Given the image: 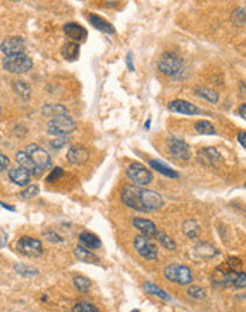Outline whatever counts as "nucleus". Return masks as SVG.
I'll use <instances>...</instances> for the list:
<instances>
[{"label": "nucleus", "instance_id": "nucleus-1", "mask_svg": "<svg viewBox=\"0 0 246 312\" xmlns=\"http://www.w3.org/2000/svg\"><path fill=\"white\" fill-rule=\"evenodd\" d=\"M123 205L133 209L136 212L147 213L156 212L158 209H161L164 205L163 197L154 190L146 189L145 186H137V185H128L122 189Z\"/></svg>", "mask_w": 246, "mask_h": 312}, {"label": "nucleus", "instance_id": "nucleus-2", "mask_svg": "<svg viewBox=\"0 0 246 312\" xmlns=\"http://www.w3.org/2000/svg\"><path fill=\"white\" fill-rule=\"evenodd\" d=\"M3 68L13 74H24L33 68V60L24 53L10 54L3 59Z\"/></svg>", "mask_w": 246, "mask_h": 312}, {"label": "nucleus", "instance_id": "nucleus-3", "mask_svg": "<svg viewBox=\"0 0 246 312\" xmlns=\"http://www.w3.org/2000/svg\"><path fill=\"white\" fill-rule=\"evenodd\" d=\"M158 71L166 77H177L184 70L182 60L173 53H164L157 61Z\"/></svg>", "mask_w": 246, "mask_h": 312}, {"label": "nucleus", "instance_id": "nucleus-4", "mask_svg": "<svg viewBox=\"0 0 246 312\" xmlns=\"http://www.w3.org/2000/svg\"><path fill=\"white\" fill-rule=\"evenodd\" d=\"M164 277L171 283H176L178 285H190L194 280L193 271L190 270L187 265L181 264L167 265L164 268Z\"/></svg>", "mask_w": 246, "mask_h": 312}, {"label": "nucleus", "instance_id": "nucleus-5", "mask_svg": "<svg viewBox=\"0 0 246 312\" xmlns=\"http://www.w3.org/2000/svg\"><path fill=\"white\" fill-rule=\"evenodd\" d=\"M126 176L129 177L130 182H133V185L137 186H145L146 188L149 183H152L153 173L146 166L141 165L139 162H133L128 166L126 169Z\"/></svg>", "mask_w": 246, "mask_h": 312}, {"label": "nucleus", "instance_id": "nucleus-6", "mask_svg": "<svg viewBox=\"0 0 246 312\" xmlns=\"http://www.w3.org/2000/svg\"><path fill=\"white\" fill-rule=\"evenodd\" d=\"M75 122L68 117V115H58L54 117L47 125V131L50 135H70L71 132L75 131Z\"/></svg>", "mask_w": 246, "mask_h": 312}, {"label": "nucleus", "instance_id": "nucleus-7", "mask_svg": "<svg viewBox=\"0 0 246 312\" xmlns=\"http://www.w3.org/2000/svg\"><path fill=\"white\" fill-rule=\"evenodd\" d=\"M133 246L137 254L140 255L141 259L149 260V261H154L158 257L157 246L152 242V238L147 236H136L133 240Z\"/></svg>", "mask_w": 246, "mask_h": 312}, {"label": "nucleus", "instance_id": "nucleus-8", "mask_svg": "<svg viewBox=\"0 0 246 312\" xmlns=\"http://www.w3.org/2000/svg\"><path fill=\"white\" fill-rule=\"evenodd\" d=\"M167 149H169V152H170V155L174 159L184 160V162L191 159L190 146L182 139H180V138L170 136L169 141H167Z\"/></svg>", "mask_w": 246, "mask_h": 312}, {"label": "nucleus", "instance_id": "nucleus-9", "mask_svg": "<svg viewBox=\"0 0 246 312\" xmlns=\"http://www.w3.org/2000/svg\"><path fill=\"white\" fill-rule=\"evenodd\" d=\"M17 250L27 257H38L44 253V248H43L40 240L29 236H24L18 240Z\"/></svg>", "mask_w": 246, "mask_h": 312}, {"label": "nucleus", "instance_id": "nucleus-10", "mask_svg": "<svg viewBox=\"0 0 246 312\" xmlns=\"http://www.w3.org/2000/svg\"><path fill=\"white\" fill-rule=\"evenodd\" d=\"M26 152L29 153L30 158L33 159L34 165L40 169V171H46L51 166V156L48 155L47 151H44L43 148H40L38 145H29Z\"/></svg>", "mask_w": 246, "mask_h": 312}, {"label": "nucleus", "instance_id": "nucleus-11", "mask_svg": "<svg viewBox=\"0 0 246 312\" xmlns=\"http://www.w3.org/2000/svg\"><path fill=\"white\" fill-rule=\"evenodd\" d=\"M222 277L215 284H222L223 287H234L236 289L246 288V274L242 271H228L221 274Z\"/></svg>", "mask_w": 246, "mask_h": 312}, {"label": "nucleus", "instance_id": "nucleus-12", "mask_svg": "<svg viewBox=\"0 0 246 312\" xmlns=\"http://www.w3.org/2000/svg\"><path fill=\"white\" fill-rule=\"evenodd\" d=\"M0 50L6 54V56L24 53V50H26V43H24L22 37H17V35L7 37V39H5V40L2 42V44H0Z\"/></svg>", "mask_w": 246, "mask_h": 312}, {"label": "nucleus", "instance_id": "nucleus-13", "mask_svg": "<svg viewBox=\"0 0 246 312\" xmlns=\"http://www.w3.org/2000/svg\"><path fill=\"white\" fill-rule=\"evenodd\" d=\"M169 111L181 114V115H199L201 109L186 100H174L169 102Z\"/></svg>", "mask_w": 246, "mask_h": 312}, {"label": "nucleus", "instance_id": "nucleus-14", "mask_svg": "<svg viewBox=\"0 0 246 312\" xmlns=\"http://www.w3.org/2000/svg\"><path fill=\"white\" fill-rule=\"evenodd\" d=\"M67 159L71 165H85L89 160V151L85 146L76 145V146H71L67 152Z\"/></svg>", "mask_w": 246, "mask_h": 312}, {"label": "nucleus", "instance_id": "nucleus-15", "mask_svg": "<svg viewBox=\"0 0 246 312\" xmlns=\"http://www.w3.org/2000/svg\"><path fill=\"white\" fill-rule=\"evenodd\" d=\"M198 159L201 163L207 166L217 168L222 162V155L218 152L215 148H202L198 151Z\"/></svg>", "mask_w": 246, "mask_h": 312}, {"label": "nucleus", "instance_id": "nucleus-16", "mask_svg": "<svg viewBox=\"0 0 246 312\" xmlns=\"http://www.w3.org/2000/svg\"><path fill=\"white\" fill-rule=\"evenodd\" d=\"M132 224L136 230H139L143 236L150 237V238H154L156 234H157V227L156 224L153 223L152 220H147V218H140V217H135L132 220Z\"/></svg>", "mask_w": 246, "mask_h": 312}, {"label": "nucleus", "instance_id": "nucleus-17", "mask_svg": "<svg viewBox=\"0 0 246 312\" xmlns=\"http://www.w3.org/2000/svg\"><path fill=\"white\" fill-rule=\"evenodd\" d=\"M9 177L17 186H27L31 180V173L23 166H18V168H14L9 172Z\"/></svg>", "mask_w": 246, "mask_h": 312}, {"label": "nucleus", "instance_id": "nucleus-18", "mask_svg": "<svg viewBox=\"0 0 246 312\" xmlns=\"http://www.w3.org/2000/svg\"><path fill=\"white\" fill-rule=\"evenodd\" d=\"M64 31L65 34L68 35L71 40L75 43H81L87 39V30L84 29L82 26H79V24L72 23V22L65 24Z\"/></svg>", "mask_w": 246, "mask_h": 312}, {"label": "nucleus", "instance_id": "nucleus-19", "mask_svg": "<svg viewBox=\"0 0 246 312\" xmlns=\"http://www.w3.org/2000/svg\"><path fill=\"white\" fill-rule=\"evenodd\" d=\"M88 20L91 22V24L94 26L95 29L99 30L102 33H105V34H115V27L112 26L108 20H105L104 17H100V16H96V14H88Z\"/></svg>", "mask_w": 246, "mask_h": 312}, {"label": "nucleus", "instance_id": "nucleus-20", "mask_svg": "<svg viewBox=\"0 0 246 312\" xmlns=\"http://www.w3.org/2000/svg\"><path fill=\"white\" fill-rule=\"evenodd\" d=\"M194 253L195 255L201 260H211L218 255V250L212 244L208 243H199L198 246H195L194 248Z\"/></svg>", "mask_w": 246, "mask_h": 312}, {"label": "nucleus", "instance_id": "nucleus-21", "mask_svg": "<svg viewBox=\"0 0 246 312\" xmlns=\"http://www.w3.org/2000/svg\"><path fill=\"white\" fill-rule=\"evenodd\" d=\"M74 254H75L78 261H82V263H87V264H98V263H99L98 255H95V254L92 253V251H89L87 247L78 246V247L74 250Z\"/></svg>", "mask_w": 246, "mask_h": 312}, {"label": "nucleus", "instance_id": "nucleus-22", "mask_svg": "<svg viewBox=\"0 0 246 312\" xmlns=\"http://www.w3.org/2000/svg\"><path fill=\"white\" fill-rule=\"evenodd\" d=\"M79 242L84 247L89 248V250L102 247V243H100L99 238L95 236L94 233H89V231H82L79 234Z\"/></svg>", "mask_w": 246, "mask_h": 312}, {"label": "nucleus", "instance_id": "nucleus-23", "mask_svg": "<svg viewBox=\"0 0 246 312\" xmlns=\"http://www.w3.org/2000/svg\"><path fill=\"white\" fill-rule=\"evenodd\" d=\"M16 160H17L18 165L26 168L30 173H38V172H40V169L34 165L33 159L30 158V155L26 152V151H24V152H17V155H16Z\"/></svg>", "mask_w": 246, "mask_h": 312}, {"label": "nucleus", "instance_id": "nucleus-24", "mask_svg": "<svg viewBox=\"0 0 246 312\" xmlns=\"http://www.w3.org/2000/svg\"><path fill=\"white\" fill-rule=\"evenodd\" d=\"M143 288L146 289L149 294L154 295V297H157V298H160L161 301H166V302H169V301H171V297L164 289H161L160 287H157L156 284L153 283H145L143 284Z\"/></svg>", "mask_w": 246, "mask_h": 312}, {"label": "nucleus", "instance_id": "nucleus-25", "mask_svg": "<svg viewBox=\"0 0 246 312\" xmlns=\"http://www.w3.org/2000/svg\"><path fill=\"white\" fill-rule=\"evenodd\" d=\"M149 165H150L152 169L157 171L158 173H161V175H164V176L171 177V179H176V177H178V173H177L176 171H173L171 168H169L167 165H164V163H161V162H158V160H150V162H149Z\"/></svg>", "mask_w": 246, "mask_h": 312}, {"label": "nucleus", "instance_id": "nucleus-26", "mask_svg": "<svg viewBox=\"0 0 246 312\" xmlns=\"http://www.w3.org/2000/svg\"><path fill=\"white\" fill-rule=\"evenodd\" d=\"M61 53H63L65 60L74 61V60H76V57H78V54H79V46H78V43L75 42L65 43L64 47L61 50Z\"/></svg>", "mask_w": 246, "mask_h": 312}, {"label": "nucleus", "instance_id": "nucleus-27", "mask_svg": "<svg viewBox=\"0 0 246 312\" xmlns=\"http://www.w3.org/2000/svg\"><path fill=\"white\" fill-rule=\"evenodd\" d=\"M182 231L188 238L193 240V238H197L199 236L201 229H199V224L195 220H187L186 223L182 224Z\"/></svg>", "mask_w": 246, "mask_h": 312}, {"label": "nucleus", "instance_id": "nucleus-28", "mask_svg": "<svg viewBox=\"0 0 246 312\" xmlns=\"http://www.w3.org/2000/svg\"><path fill=\"white\" fill-rule=\"evenodd\" d=\"M195 94L201 97L202 100H207L208 102H211V104H217L218 101H219V95H218L217 91H214L211 88H197L195 91Z\"/></svg>", "mask_w": 246, "mask_h": 312}, {"label": "nucleus", "instance_id": "nucleus-29", "mask_svg": "<svg viewBox=\"0 0 246 312\" xmlns=\"http://www.w3.org/2000/svg\"><path fill=\"white\" fill-rule=\"evenodd\" d=\"M156 240H157L161 246H163L166 250H170V251H174L177 248V244L176 242L171 238L170 236H167L166 233H163V231H157V234H156V237H154Z\"/></svg>", "mask_w": 246, "mask_h": 312}, {"label": "nucleus", "instance_id": "nucleus-30", "mask_svg": "<svg viewBox=\"0 0 246 312\" xmlns=\"http://www.w3.org/2000/svg\"><path fill=\"white\" fill-rule=\"evenodd\" d=\"M195 131L198 134H202V135H215L217 131H215V126L210 122V121H198L195 122Z\"/></svg>", "mask_w": 246, "mask_h": 312}, {"label": "nucleus", "instance_id": "nucleus-31", "mask_svg": "<svg viewBox=\"0 0 246 312\" xmlns=\"http://www.w3.org/2000/svg\"><path fill=\"white\" fill-rule=\"evenodd\" d=\"M43 114L44 115H47V117H58V115H67L68 111H67V108L63 105H47L43 108Z\"/></svg>", "mask_w": 246, "mask_h": 312}, {"label": "nucleus", "instance_id": "nucleus-32", "mask_svg": "<svg viewBox=\"0 0 246 312\" xmlns=\"http://www.w3.org/2000/svg\"><path fill=\"white\" fill-rule=\"evenodd\" d=\"M74 287H75L79 292H88L91 288V281L87 277L82 276H76L74 277Z\"/></svg>", "mask_w": 246, "mask_h": 312}, {"label": "nucleus", "instance_id": "nucleus-33", "mask_svg": "<svg viewBox=\"0 0 246 312\" xmlns=\"http://www.w3.org/2000/svg\"><path fill=\"white\" fill-rule=\"evenodd\" d=\"M14 270L17 274L20 276H24V277H34L38 274V270L37 268H33V267H27L24 264H16L14 265Z\"/></svg>", "mask_w": 246, "mask_h": 312}, {"label": "nucleus", "instance_id": "nucleus-34", "mask_svg": "<svg viewBox=\"0 0 246 312\" xmlns=\"http://www.w3.org/2000/svg\"><path fill=\"white\" fill-rule=\"evenodd\" d=\"M187 294L190 298H193V300L201 301L205 298V289L201 288V287H197V285H191L190 288H188Z\"/></svg>", "mask_w": 246, "mask_h": 312}, {"label": "nucleus", "instance_id": "nucleus-35", "mask_svg": "<svg viewBox=\"0 0 246 312\" xmlns=\"http://www.w3.org/2000/svg\"><path fill=\"white\" fill-rule=\"evenodd\" d=\"M14 91L17 93L24 100H29L30 98V87L26 83H22V81H18V83H14Z\"/></svg>", "mask_w": 246, "mask_h": 312}, {"label": "nucleus", "instance_id": "nucleus-36", "mask_svg": "<svg viewBox=\"0 0 246 312\" xmlns=\"http://www.w3.org/2000/svg\"><path fill=\"white\" fill-rule=\"evenodd\" d=\"M72 311L74 312H99V309L96 308L95 305H92V304H89V302H78V304H75L74 305V308H72Z\"/></svg>", "mask_w": 246, "mask_h": 312}, {"label": "nucleus", "instance_id": "nucleus-37", "mask_svg": "<svg viewBox=\"0 0 246 312\" xmlns=\"http://www.w3.org/2000/svg\"><path fill=\"white\" fill-rule=\"evenodd\" d=\"M232 22L238 26H243L246 23V13L243 9H236L232 13Z\"/></svg>", "mask_w": 246, "mask_h": 312}, {"label": "nucleus", "instance_id": "nucleus-38", "mask_svg": "<svg viewBox=\"0 0 246 312\" xmlns=\"http://www.w3.org/2000/svg\"><path fill=\"white\" fill-rule=\"evenodd\" d=\"M38 193H40V188H38L37 185H33V186H29L26 190H23V192L20 193V197H22V199H33V197H35Z\"/></svg>", "mask_w": 246, "mask_h": 312}, {"label": "nucleus", "instance_id": "nucleus-39", "mask_svg": "<svg viewBox=\"0 0 246 312\" xmlns=\"http://www.w3.org/2000/svg\"><path fill=\"white\" fill-rule=\"evenodd\" d=\"M223 265H225L229 271H240V268H242V261H240L239 259H236V257H229L228 261Z\"/></svg>", "mask_w": 246, "mask_h": 312}, {"label": "nucleus", "instance_id": "nucleus-40", "mask_svg": "<svg viewBox=\"0 0 246 312\" xmlns=\"http://www.w3.org/2000/svg\"><path fill=\"white\" fill-rule=\"evenodd\" d=\"M68 136L65 135H59V136H55V139H53V141L50 142V145L54 148V149H63V148L68 143Z\"/></svg>", "mask_w": 246, "mask_h": 312}, {"label": "nucleus", "instance_id": "nucleus-41", "mask_svg": "<svg viewBox=\"0 0 246 312\" xmlns=\"http://www.w3.org/2000/svg\"><path fill=\"white\" fill-rule=\"evenodd\" d=\"M64 175V171L61 169V168H55L51 173H50V176L47 177V182L48 183H53L55 182V180H58L59 177Z\"/></svg>", "mask_w": 246, "mask_h": 312}, {"label": "nucleus", "instance_id": "nucleus-42", "mask_svg": "<svg viewBox=\"0 0 246 312\" xmlns=\"http://www.w3.org/2000/svg\"><path fill=\"white\" fill-rule=\"evenodd\" d=\"M44 237L47 238L48 242H51V243H61V242H63V238H61L58 234H54V233H51V231H46V233H44Z\"/></svg>", "mask_w": 246, "mask_h": 312}, {"label": "nucleus", "instance_id": "nucleus-43", "mask_svg": "<svg viewBox=\"0 0 246 312\" xmlns=\"http://www.w3.org/2000/svg\"><path fill=\"white\" fill-rule=\"evenodd\" d=\"M9 166H10V160H9V158L5 156L3 153H0V172L6 171Z\"/></svg>", "mask_w": 246, "mask_h": 312}, {"label": "nucleus", "instance_id": "nucleus-44", "mask_svg": "<svg viewBox=\"0 0 246 312\" xmlns=\"http://www.w3.org/2000/svg\"><path fill=\"white\" fill-rule=\"evenodd\" d=\"M7 243V234L5 233V230L0 229V248L5 247Z\"/></svg>", "mask_w": 246, "mask_h": 312}, {"label": "nucleus", "instance_id": "nucleus-45", "mask_svg": "<svg viewBox=\"0 0 246 312\" xmlns=\"http://www.w3.org/2000/svg\"><path fill=\"white\" fill-rule=\"evenodd\" d=\"M238 141L243 148H246V132L245 131H240L239 134H238Z\"/></svg>", "mask_w": 246, "mask_h": 312}, {"label": "nucleus", "instance_id": "nucleus-46", "mask_svg": "<svg viewBox=\"0 0 246 312\" xmlns=\"http://www.w3.org/2000/svg\"><path fill=\"white\" fill-rule=\"evenodd\" d=\"M126 64L129 67L130 71H135V65L132 63V53H128V57H126Z\"/></svg>", "mask_w": 246, "mask_h": 312}, {"label": "nucleus", "instance_id": "nucleus-47", "mask_svg": "<svg viewBox=\"0 0 246 312\" xmlns=\"http://www.w3.org/2000/svg\"><path fill=\"white\" fill-rule=\"evenodd\" d=\"M238 114H239L242 118L246 119V104H242V105L239 106V109H238Z\"/></svg>", "mask_w": 246, "mask_h": 312}, {"label": "nucleus", "instance_id": "nucleus-48", "mask_svg": "<svg viewBox=\"0 0 246 312\" xmlns=\"http://www.w3.org/2000/svg\"><path fill=\"white\" fill-rule=\"evenodd\" d=\"M239 91L242 95H246V83L245 81H242V83L239 84Z\"/></svg>", "mask_w": 246, "mask_h": 312}, {"label": "nucleus", "instance_id": "nucleus-49", "mask_svg": "<svg viewBox=\"0 0 246 312\" xmlns=\"http://www.w3.org/2000/svg\"><path fill=\"white\" fill-rule=\"evenodd\" d=\"M150 122H152V121H150V119H149V121H147L146 124H145V128H146V130H149V128H150Z\"/></svg>", "mask_w": 246, "mask_h": 312}, {"label": "nucleus", "instance_id": "nucleus-50", "mask_svg": "<svg viewBox=\"0 0 246 312\" xmlns=\"http://www.w3.org/2000/svg\"><path fill=\"white\" fill-rule=\"evenodd\" d=\"M106 2H109V3H116V2H120V0H106Z\"/></svg>", "mask_w": 246, "mask_h": 312}, {"label": "nucleus", "instance_id": "nucleus-51", "mask_svg": "<svg viewBox=\"0 0 246 312\" xmlns=\"http://www.w3.org/2000/svg\"><path fill=\"white\" fill-rule=\"evenodd\" d=\"M0 112H2V108H0Z\"/></svg>", "mask_w": 246, "mask_h": 312}, {"label": "nucleus", "instance_id": "nucleus-52", "mask_svg": "<svg viewBox=\"0 0 246 312\" xmlns=\"http://www.w3.org/2000/svg\"><path fill=\"white\" fill-rule=\"evenodd\" d=\"M245 186H246V183H245Z\"/></svg>", "mask_w": 246, "mask_h": 312}]
</instances>
